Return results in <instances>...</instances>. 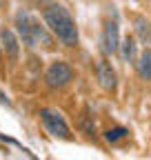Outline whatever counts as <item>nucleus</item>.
Listing matches in <instances>:
<instances>
[{
	"label": "nucleus",
	"instance_id": "9",
	"mask_svg": "<svg viewBox=\"0 0 151 160\" xmlns=\"http://www.w3.org/2000/svg\"><path fill=\"white\" fill-rule=\"evenodd\" d=\"M136 69H138V73H140L144 80H151V47H147V49L140 53L138 62H136Z\"/></svg>",
	"mask_w": 151,
	"mask_h": 160
},
{
	"label": "nucleus",
	"instance_id": "4",
	"mask_svg": "<svg viewBox=\"0 0 151 160\" xmlns=\"http://www.w3.org/2000/svg\"><path fill=\"white\" fill-rule=\"evenodd\" d=\"M45 80H47L49 87H65L73 80V69L67 62H62V60H56V62L49 65V69L45 73Z\"/></svg>",
	"mask_w": 151,
	"mask_h": 160
},
{
	"label": "nucleus",
	"instance_id": "1",
	"mask_svg": "<svg viewBox=\"0 0 151 160\" xmlns=\"http://www.w3.org/2000/svg\"><path fill=\"white\" fill-rule=\"evenodd\" d=\"M42 18H45L47 27H49L56 36H58L60 42H65L67 47H73L76 42H78V27H76L71 13H69L65 7L51 5V7L45 9Z\"/></svg>",
	"mask_w": 151,
	"mask_h": 160
},
{
	"label": "nucleus",
	"instance_id": "10",
	"mask_svg": "<svg viewBox=\"0 0 151 160\" xmlns=\"http://www.w3.org/2000/svg\"><path fill=\"white\" fill-rule=\"evenodd\" d=\"M136 38L134 36H127L124 40H122V56H124V60L127 62H134V58H136Z\"/></svg>",
	"mask_w": 151,
	"mask_h": 160
},
{
	"label": "nucleus",
	"instance_id": "5",
	"mask_svg": "<svg viewBox=\"0 0 151 160\" xmlns=\"http://www.w3.org/2000/svg\"><path fill=\"white\" fill-rule=\"evenodd\" d=\"M102 42H105V51H107V53H116V51H118L120 38H118V22H116V20H107V22H105Z\"/></svg>",
	"mask_w": 151,
	"mask_h": 160
},
{
	"label": "nucleus",
	"instance_id": "8",
	"mask_svg": "<svg viewBox=\"0 0 151 160\" xmlns=\"http://www.w3.org/2000/svg\"><path fill=\"white\" fill-rule=\"evenodd\" d=\"M134 29H136V36L140 38V42L144 45H151V20H147L144 16H134Z\"/></svg>",
	"mask_w": 151,
	"mask_h": 160
},
{
	"label": "nucleus",
	"instance_id": "2",
	"mask_svg": "<svg viewBox=\"0 0 151 160\" xmlns=\"http://www.w3.org/2000/svg\"><path fill=\"white\" fill-rule=\"evenodd\" d=\"M16 27L22 36V42L29 45V47H36V45H45V47H51V38L47 36L45 27H40L36 18H31L27 11H18L16 13Z\"/></svg>",
	"mask_w": 151,
	"mask_h": 160
},
{
	"label": "nucleus",
	"instance_id": "11",
	"mask_svg": "<svg viewBox=\"0 0 151 160\" xmlns=\"http://www.w3.org/2000/svg\"><path fill=\"white\" fill-rule=\"evenodd\" d=\"M93 116H89V111H85L82 113V120H80V127L85 129V133L87 136H96V127H93V120H91Z\"/></svg>",
	"mask_w": 151,
	"mask_h": 160
},
{
	"label": "nucleus",
	"instance_id": "3",
	"mask_svg": "<svg viewBox=\"0 0 151 160\" xmlns=\"http://www.w3.org/2000/svg\"><path fill=\"white\" fill-rule=\"evenodd\" d=\"M40 118H42V125L47 127V131L56 138H71L69 133V125L65 122V118L60 111H56V109H42L40 111Z\"/></svg>",
	"mask_w": 151,
	"mask_h": 160
},
{
	"label": "nucleus",
	"instance_id": "12",
	"mask_svg": "<svg viewBox=\"0 0 151 160\" xmlns=\"http://www.w3.org/2000/svg\"><path fill=\"white\" fill-rule=\"evenodd\" d=\"M124 133H127V129H122V127H116V129H109V131L105 133V138L109 140V142H116V140H120Z\"/></svg>",
	"mask_w": 151,
	"mask_h": 160
},
{
	"label": "nucleus",
	"instance_id": "7",
	"mask_svg": "<svg viewBox=\"0 0 151 160\" xmlns=\"http://www.w3.org/2000/svg\"><path fill=\"white\" fill-rule=\"evenodd\" d=\"M0 40H2V49L11 60H18V51H20V42L11 29H2L0 31Z\"/></svg>",
	"mask_w": 151,
	"mask_h": 160
},
{
	"label": "nucleus",
	"instance_id": "6",
	"mask_svg": "<svg viewBox=\"0 0 151 160\" xmlns=\"http://www.w3.org/2000/svg\"><path fill=\"white\" fill-rule=\"evenodd\" d=\"M96 76H98V82L102 89H113L116 87V71L111 69V65L107 62L105 58L98 60V65H96Z\"/></svg>",
	"mask_w": 151,
	"mask_h": 160
}]
</instances>
